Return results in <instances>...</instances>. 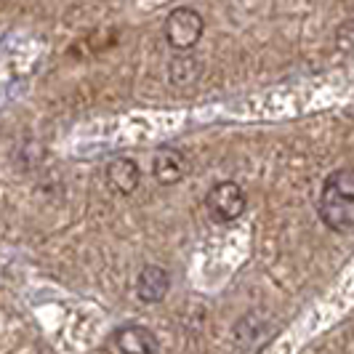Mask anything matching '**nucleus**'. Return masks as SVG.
Wrapping results in <instances>:
<instances>
[{
	"label": "nucleus",
	"instance_id": "nucleus-8",
	"mask_svg": "<svg viewBox=\"0 0 354 354\" xmlns=\"http://www.w3.org/2000/svg\"><path fill=\"white\" fill-rule=\"evenodd\" d=\"M197 62L192 56H184V59H176L174 64H171V80L176 83V86H184V83H189L192 77H197Z\"/></svg>",
	"mask_w": 354,
	"mask_h": 354
},
{
	"label": "nucleus",
	"instance_id": "nucleus-6",
	"mask_svg": "<svg viewBox=\"0 0 354 354\" xmlns=\"http://www.w3.org/2000/svg\"><path fill=\"white\" fill-rule=\"evenodd\" d=\"M106 184L118 195H133L142 184V171L131 158H112L106 162Z\"/></svg>",
	"mask_w": 354,
	"mask_h": 354
},
{
	"label": "nucleus",
	"instance_id": "nucleus-1",
	"mask_svg": "<svg viewBox=\"0 0 354 354\" xmlns=\"http://www.w3.org/2000/svg\"><path fill=\"white\" fill-rule=\"evenodd\" d=\"M319 218L325 227L336 232H352L354 227V174L349 168H338L322 184L319 195Z\"/></svg>",
	"mask_w": 354,
	"mask_h": 354
},
{
	"label": "nucleus",
	"instance_id": "nucleus-4",
	"mask_svg": "<svg viewBox=\"0 0 354 354\" xmlns=\"http://www.w3.org/2000/svg\"><path fill=\"white\" fill-rule=\"evenodd\" d=\"M106 349H118V352L128 354H155L160 352V344L149 328H144V325H123L109 336Z\"/></svg>",
	"mask_w": 354,
	"mask_h": 354
},
{
	"label": "nucleus",
	"instance_id": "nucleus-2",
	"mask_svg": "<svg viewBox=\"0 0 354 354\" xmlns=\"http://www.w3.org/2000/svg\"><path fill=\"white\" fill-rule=\"evenodd\" d=\"M203 30H205V21H203V17L197 14L195 8H176V11H171L168 19H165V27H162L168 46L176 48V51L195 48L197 43H200V37H203Z\"/></svg>",
	"mask_w": 354,
	"mask_h": 354
},
{
	"label": "nucleus",
	"instance_id": "nucleus-5",
	"mask_svg": "<svg viewBox=\"0 0 354 354\" xmlns=\"http://www.w3.org/2000/svg\"><path fill=\"white\" fill-rule=\"evenodd\" d=\"M152 174L158 178V184L162 187H174L181 178L187 176V158L184 152L165 144V147H158L155 149V158H152Z\"/></svg>",
	"mask_w": 354,
	"mask_h": 354
},
{
	"label": "nucleus",
	"instance_id": "nucleus-7",
	"mask_svg": "<svg viewBox=\"0 0 354 354\" xmlns=\"http://www.w3.org/2000/svg\"><path fill=\"white\" fill-rule=\"evenodd\" d=\"M171 290V274L168 269H162L158 264H149L142 269L139 280H136V296L144 304H160Z\"/></svg>",
	"mask_w": 354,
	"mask_h": 354
},
{
	"label": "nucleus",
	"instance_id": "nucleus-3",
	"mask_svg": "<svg viewBox=\"0 0 354 354\" xmlns=\"http://www.w3.org/2000/svg\"><path fill=\"white\" fill-rule=\"evenodd\" d=\"M245 205H248L245 192L234 181H218L205 195V211L211 213V218L218 224H230L234 218H240L245 213Z\"/></svg>",
	"mask_w": 354,
	"mask_h": 354
}]
</instances>
